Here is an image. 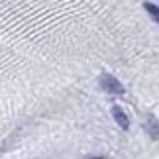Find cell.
Listing matches in <instances>:
<instances>
[{"label":"cell","mask_w":159,"mask_h":159,"mask_svg":"<svg viewBox=\"0 0 159 159\" xmlns=\"http://www.w3.org/2000/svg\"><path fill=\"white\" fill-rule=\"evenodd\" d=\"M98 84H100V89L104 90V93H108V94H120L122 96L126 93L124 84H122L114 75H110V73H102V75L98 77Z\"/></svg>","instance_id":"1"},{"label":"cell","mask_w":159,"mask_h":159,"mask_svg":"<svg viewBox=\"0 0 159 159\" xmlns=\"http://www.w3.org/2000/svg\"><path fill=\"white\" fill-rule=\"evenodd\" d=\"M112 116H114V120H116V124H118L122 130H130V118L126 116V112L122 110L120 106H112Z\"/></svg>","instance_id":"2"},{"label":"cell","mask_w":159,"mask_h":159,"mask_svg":"<svg viewBox=\"0 0 159 159\" xmlns=\"http://www.w3.org/2000/svg\"><path fill=\"white\" fill-rule=\"evenodd\" d=\"M143 8L148 10V14L151 16V20H153V22L159 20V8H157L153 2H145V4H143Z\"/></svg>","instance_id":"3"},{"label":"cell","mask_w":159,"mask_h":159,"mask_svg":"<svg viewBox=\"0 0 159 159\" xmlns=\"http://www.w3.org/2000/svg\"><path fill=\"white\" fill-rule=\"evenodd\" d=\"M149 122H148V130H149V134H151V138L153 139H157V120H155V116H149L148 118Z\"/></svg>","instance_id":"4"},{"label":"cell","mask_w":159,"mask_h":159,"mask_svg":"<svg viewBox=\"0 0 159 159\" xmlns=\"http://www.w3.org/2000/svg\"><path fill=\"white\" fill-rule=\"evenodd\" d=\"M87 159H106L104 155H93V157H87Z\"/></svg>","instance_id":"5"}]
</instances>
